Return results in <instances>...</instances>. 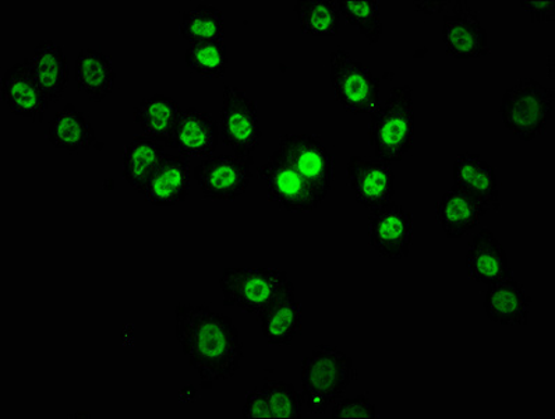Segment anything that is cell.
<instances>
[{"label": "cell", "instance_id": "6da1fadb", "mask_svg": "<svg viewBox=\"0 0 555 419\" xmlns=\"http://www.w3.org/2000/svg\"><path fill=\"white\" fill-rule=\"evenodd\" d=\"M175 333L203 388L228 380L245 358L235 321L208 305L178 304Z\"/></svg>", "mask_w": 555, "mask_h": 419}, {"label": "cell", "instance_id": "7a4b0ae2", "mask_svg": "<svg viewBox=\"0 0 555 419\" xmlns=\"http://www.w3.org/2000/svg\"><path fill=\"white\" fill-rule=\"evenodd\" d=\"M369 138L376 157L389 164L402 161L413 149L415 106L412 87H393L386 102L372 114Z\"/></svg>", "mask_w": 555, "mask_h": 419}, {"label": "cell", "instance_id": "3957f363", "mask_svg": "<svg viewBox=\"0 0 555 419\" xmlns=\"http://www.w3.org/2000/svg\"><path fill=\"white\" fill-rule=\"evenodd\" d=\"M219 289L223 305L257 316L272 302L295 292L288 272L267 267H229L222 271Z\"/></svg>", "mask_w": 555, "mask_h": 419}, {"label": "cell", "instance_id": "277c9868", "mask_svg": "<svg viewBox=\"0 0 555 419\" xmlns=\"http://www.w3.org/2000/svg\"><path fill=\"white\" fill-rule=\"evenodd\" d=\"M555 92L525 77L506 90L500 105L506 130L522 141H532L547 131L554 116Z\"/></svg>", "mask_w": 555, "mask_h": 419}, {"label": "cell", "instance_id": "5b68a950", "mask_svg": "<svg viewBox=\"0 0 555 419\" xmlns=\"http://www.w3.org/2000/svg\"><path fill=\"white\" fill-rule=\"evenodd\" d=\"M330 81L339 104L352 114L372 115L382 104V81L347 51L331 52Z\"/></svg>", "mask_w": 555, "mask_h": 419}, {"label": "cell", "instance_id": "8992f818", "mask_svg": "<svg viewBox=\"0 0 555 419\" xmlns=\"http://www.w3.org/2000/svg\"><path fill=\"white\" fill-rule=\"evenodd\" d=\"M301 386L304 394L319 393L331 403L345 396L350 384L358 379L354 360L343 350L330 344H319L301 360Z\"/></svg>", "mask_w": 555, "mask_h": 419}, {"label": "cell", "instance_id": "52a82bcc", "mask_svg": "<svg viewBox=\"0 0 555 419\" xmlns=\"http://www.w3.org/2000/svg\"><path fill=\"white\" fill-rule=\"evenodd\" d=\"M276 150L299 170L324 202L335 179V157L324 140L313 134H286L278 141Z\"/></svg>", "mask_w": 555, "mask_h": 419}, {"label": "cell", "instance_id": "ba28073f", "mask_svg": "<svg viewBox=\"0 0 555 419\" xmlns=\"http://www.w3.org/2000/svg\"><path fill=\"white\" fill-rule=\"evenodd\" d=\"M219 120L222 143L237 157L251 158L262 138L256 100L238 87L225 86Z\"/></svg>", "mask_w": 555, "mask_h": 419}, {"label": "cell", "instance_id": "9c48e42d", "mask_svg": "<svg viewBox=\"0 0 555 419\" xmlns=\"http://www.w3.org/2000/svg\"><path fill=\"white\" fill-rule=\"evenodd\" d=\"M257 175L266 183L271 202L286 212L309 213L323 203L308 180L278 150L258 167Z\"/></svg>", "mask_w": 555, "mask_h": 419}, {"label": "cell", "instance_id": "30bf717a", "mask_svg": "<svg viewBox=\"0 0 555 419\" xmlns=\"http://www.w3.org/2000/svg\"><path fill=\"white\" fill-rule=\"evenodd\" d=\"M255 160L235 154L209 155L193 170L203 196L219 202H231L245 194L253 179Z\"/></svg>", "mask_w": 555, "mask_h": 419}, {"label": "cell", "instance_id": "8fae6325", "mask_svg": "<svg viewBox=\"0 0 555 419\" xmlns=\"http://www.w3.org/2000/svg\"><path fill=\"white\" fill-rule=\"evenodd\" d=\"M370 245L384 259H406L413 245V217L401 204L389 202L369 214Z\"/></svg>", "mask_w": 555, "mask_h": 419}, {"label": "cell", "instance_id": "7c38bea8", "mask_svg": "<svg viewBox=\"0 0 555 419\" xmlns=\"http://www.w3.org/2000/svg\"><path fill=\"white\" fill-rule=\"evenodd\" d=\"M442 41L448 55L456 60H476L491 52L489 36L479 14L465 0L455 2L446 13Z\"/></svg>", "mask_w": 555, "mask_h": 419}, {"label": "cell", "instance_id": "4fadbf2b", "mask_svg": "<svg viewBox=\"0 0 555 419\" xmlns=\"http://www.w3.org/2000/svg\"><path fill=\"white\" fill-rule=\"evenodd\" d=\"M348 182L358 203L370 210L382 207L396 196V174L387 161L377 157L350 158Z\"/></svg>", "mask_w": 555, "mask_h": 419}, {"label": "cell", "instance_id": "5bb4252c", "mask_svg": "<svg viewBox=\"0 0 555 419\" xmlns=\"http://www.w3.org/2000/svg\"><path fill=\"white\" fill-rule=\"evenodd\" d=\"M0 87L2 100L14 115L33 122L43 120L50 101L34 77L30 58H24L22 62L9 67L3 73Z\"/></svg>", "mask_w": 555, "mask_h": 419}, {"label": "cell", "instance_id": "9a60e30c", "mask_svg": "<svg viewBox=\"0 0 555 419\" xmlns=\"http://www.w3.org/2000/svg\"><path fill=\"white\" fill-rule=\"evenodd\" d=\"M141 194L154 207H172L186 202L192 194L190 160L179 154H165Z\"/></svg>", "mask_w": 555, "mask_h": 419}, {"label": "cell", "instance_id": "2e32d148", "mask_svg": "<svg viewBox=\"0 0 555 419\" xmlns=\"http://www.w3.org/2000/svg\"><path fill=\"white\" fill-rule=\"evenodd\" d=\"M487 212L489 208L480 199L455 183L436 203L437 224L450 240L474 231Z\"/></svg>", "mask_w": 555, "mask_h": 419}, {"label": "cell", "instance_id": "e0dca14e", "mask_svg": "<svg viewBox=\"0 0 555 419\" xmlns=\"http://www.w3.org/2000/svg\"><path fill=\"white\" fill-rule=\"evenodd\" d=\"M219 140L217 120L209 112L182 111L169 149L178 150L184 158H206L216 151Z\"/></svg>", "mask_w": 555, "mask_h": 419}, {"label": "cell", "instance_id": "ac0fdd59", "mask_svg": "<svg viewBox=\"0 0 555 419\" xmlns=\"http://www.w3.org/2000/svg\"><path fill=\"white\" fill-rule=\"evenodd\" d=\"M466 267L472 280L487 287L514 276L504 246L487 228L477 232L470 241Z\"/></svg>", "mask_w": 555, "mask_h": 419}, {"label": "cell", "instance_id": "d6986e66", "mask_svg": "<svg viewBox=\"0 0 555 419\" xmlns=\"http://www.w3.org/2000/svg\"><path fill=\"white\" fill-rule=\"evenodd\" d=\"M30 62L34 77L48 101L57 104L70 85L69 61L65 51L56 42L41 41L34 48Z\"/></svg>", "mask_w": 555, "mask_h": 419}, {"label": "cell", "instance_id": "ffe728a7", "mask_svg": "<svg viewBox=\"0 0 555 419\" xmlns=\"http://www.w3.org/2000/svg\"><path fill=\"white\" fill-rule=\"evenodd\" d=\"M532 302L524 285L513 276L489 285L485 295V310L487 318L496 325L524 326L528 325Z\"/></svg>", "mask_w": 555, "mask_h": 419}, {"label": "cell", "instance_id": "44dd1931", "mask_svg": "<svg viewBox=\"0 0 555 419\" xmlns=\"http://www.w3.org/2000/svg\"><path fill=\"white\" fill-rule=\"evenodd\" d=\"M454 183L480 199L487 208L494 212L501 208L499 177L480 155L464 153L455 160Z\"/></svg>", "mask_w": 555, "mask_h": 419}, {"label": "cell", "instance_id": "7402d4cb", "mask_svg": "<svg viewBox=\"0 0 555 419\" xmlns=\"http://www.w3.org/2000/svg\"><path fill=\"white\" fill-rule=\"evenodd\" d=\"M47 139L53 148L77 153L90 150L95 144L96 134L90 115L75 104H67L50 122Z\"/></svg>", "mask_w": 555, "mask_h": 419}, {"label": "cell", "instance_id": "603a6c76", "mask_svg": "<svg viewBox=\"0 0 555 419\" xmlns=\"http://www.w3.org/2000/svg\"><path fill=\"white\" fill-rule=\"evenodd\" d=\"M76 81L79 91L92 102H102L115 89L116 72L106 53L85 48L76 60Z\"/></svg>", "mask_w": 555, "mask_h": 419}, {"label": "cell", "instance_id": "cb8c5ba5", "mask_svg": "<svg viewBox=\"0 0 555 419\" xmlns=\"http://www.w3.org/2000/svg\"><path fill=\"white\" fill-rule=\"evenodd\" d=\"M182 114L179 102L172 97L155 94L140 102L133 112L135 124L144 136L170 148L173 131Z\"/></svg>", "mask_w": 555, "mask_h": 419}, {"label": "cell", "instance_id": "d4e9b609", "mask_svg": "<svg viewBox=\"0 0 555 419\" xmlns=\"http://www.w3.org/2000/svg\"><path fill=\"white\" fill-rule=\"evenodd\" d=\"M164 148L165 145L147 136H138L130 143L125 144L121 175L135 192L140 194L144 192L160 160L164 158Z\"/></svg>", "mask_w": 555, "mask_h": 419}, {"label": "cell", "instance_id": "484cf974", "mask_svg": "<svg viewBox=\"0 0 555 419\" xmlns=\"http://www.w3.org/2000/svg\"><path fill=\"white\" fill-rule=\"evenodd\" d=\"M258 319L268 344L289 345L301 331V305L295 292L272 302Z\"/></svg>", "mask_w": 555, "mask_h": 419}, {"label": "cell", "instance_id": "4316f807", "mask_svg": "<svg viewBox=\"0 0 555 419\" xmlns=\"http://www.w3.org/2000/svg\"><path fill=\"white\" fill-rule=\"evenodd\" d=\"M294 11L298 14L300 30L305 34L334 37L339 33L343 16L334 0H298Z\"/></svg>", "mask_w": 555, "mask_h": 419}, {"label": "cell", "instance_id": "83f0119b", "mask_svg": "<svg viewBox=\"0 0 555 419\" xmlns=\"http://www.w3.org/2000/svg\"><path fill=\"white\" fill-rule=\"evenodd\" d=\"M180 36L190 43L223 41V14L216 7L198 4L192 11L183 13Z\"/></svg>", "mask_w": 555, "mask_h": 419}, {"label": "cell", "instance_id": "f1b7e54d", "mask_svg": "<svg viewBox=\"0 0 555 419\" xmlns=\"http://www.w3.org/2000/svg\"><path fill=\"white\" fill-rule=\"evenodd\" d=\"M337 3L340 16L350 26L358 28L370 46L382 40L383 22L377 0H338Z\"/></svg>", "mask_w": 555, "mask_h": 419}, {"label": "cell", "instance_id": "f546056e", "mask_svg": "<svg viewBox=\"0 0 555 419\" xmlns=\"http://www.w3.org/2000/svg\"><path fill=\"white\" fill-rule=\"evenodd\" d=\"M186 65L190 71L208 79H221L228 71L225 42L190 43L186 51Z\"/></svg>", "mask_w": 555, "mask_h": 419}, {"label": "cell", "instance_id": "4dcf8cb0", "mask_svg": "<svg viewBox=\"0 0 555 419\" xmlns=\"http://www.w3.org/2000/svg\"><path fill=\"white\" fill-rule=\"evenodd\" d=\"M270 398L272 412L275 419H299L304 417V393H299L294 384L281 382V380H264L262 388Z\"/></svg>", "mask_w": 555, "mask_h": 419}, {"label": "cell", "instance_id": "1f68e13d", "mask_svg": "<svg viewBox=\"0 0 555 419\" xmlns=\"http://www.w3.org/2000/svg\"><path fill=\"white\" fill-rule=\"evenodd\" d=\"M331 417L347 419H376L378 411L376 404L366 394H359L353 398H339L331 409Z\"/></svg>", "mask_w": 555, "mask_h": 419}, {"label": "cell", "instance_id": "d6a6232c", "mask_svg": "<svg viewBox=\"0 0 555 419\" xmlns=\"http://www.w3.org/2000/svg\"><path fill=\"white\" fill-rule=\"evenodd\" d=\"M243 418H274L270 398L264 390H250L246 394L245 406L242 409Z\"/></svg>", "mask_w": 555, "mask_h": 419}, {"label": "cell", "instance_id": "836d02e7", "mask_svg": "<svg viewBox=\"0 0 555 419\" xmlns=\"http://www.w3.org/2000/svg\"><path fill=\"white\" fill-rule=\"evenodd\" d=\"M520 7L530 14L533 23L554 22V0H548V2H545V0H522Z\"/></svg>", "mask_w": 555, "mask_h": 419}, {"label": "cell", "instance_id": "e575fe53", "mask_svg": "<svg viewBox=\"0 0 555 419\" xmlns=\"http://www.w3.org/2000/svg\"><path fill=\"white\" fill-rule=\"evenodd\" d=\"M306 407H308L311 414H324L330 408L331 403L327 397L319 393H306L304 394Z\"/></svg>", "mask_w": 555, "mask_h": 419}, {"label": "cell", "instance_id": "d590c367", "mask_svg": "<svg viewBox=\"0 0 555 419\" xmlns=\"http://www.w3.org/2000/svg\"><path fill=\"white\" fill-rule=\"evenodd\" d=\"M450 3L451 2H413L412 4L417 12L435 14L444 12Z\"/></svg>", "mask_w": 555, "mask_h": 419}, {"label": "cell", "instance_id": "8d00e7d4", "mask_svg": "<svg viewBox=\"0 0 555 419\" xmlns=\"http://www.w3.org/2000/svg\"><path fill=\"white\" fill-rule=\"evenodd\" d=\"M548 77L550 80H554V73H553V56L548 58Z\"/></svg>", "mask_w": 555, "mask_h": 419}]
</instances>
